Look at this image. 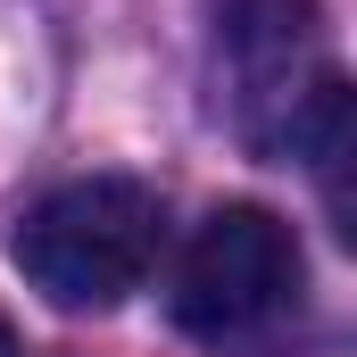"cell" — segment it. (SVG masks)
Wrapping results in <instances>:
<instances>
[{"mask_svg": "<svg viewBox=\"0 0 357 357\" xmlns=\"http://www.w3.org/2000/svg\"><path fill=\"white\" fill-rule=\"evenodd\" d=\"M0 357H17V333H8V324H0Z\"/></svg>", "mask_w": 357, "mask_h": 357, "instance_id": "obj_4", "label": "cell"}, {"mask_svg": "<svg viewBox=\"0 0 357 357\" xmlns=\"http://www.w3.org/2000/svg\"><path fill=\"white\" fill-rule=\"evenodd\" d=\"M158 250H167V208L133 175L59 183L50 199L25 208V225L8 241L17 274L67 316H100V307L133 299L150 282V266H158Z\"/></svg>", "mask_w": 357, "mask_h": 357, "instance_id": "obj_1", "label": "cell"}, {"mask_svg": "<svg viewBox=\"0 0 357 357\" xmlns=\"http://www.w3.org/2000/svg\"><path fill=\"white\" fill-rule=\"evenodd\" d=\"M316 50V0H216V59L241 100V133L258 150H282L291 116L333 67H307Z\"/></svg>", "mask_w": 357, "mask_h": 357, "instance_id": "obj_3", "label": "cell"}, {"mask_svg": "<svg viewBox=\"0 0 357 357\" xmlns=\"http://www.w3.org/2000/svg\"><path fill=\"white\" fill-rule=\"evenodd\" d=\"M299 299V241L274 208H216L175 258V324L191 341H250Z\"/></svg>", "mask_w": 357, "mask_h": 357, "instance_id": "obj_2", "label": "cell"}]
</instances>
